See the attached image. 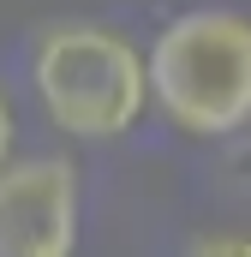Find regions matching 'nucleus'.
Returning <instances> with one entry per match:
<instances>
[{
    "instance_id": "f03ea898",
    "label": "nucleus",
    "mask_w": 251,
    "mask_h": 257,
    "mask_svg": "<svg viewBox=\"0 0 251 257\" xmlns=\"http://www.w3.org/2000/svg\"><path fill=\"white\" fill-rule=\"evenodd\" d=\"M150 102L186 138H233L251 126V18L197 6L162 24L144 54Z\"/></svg>"
},
{
    "instance_id": "20e7f679",
    "label": "nucleus",
    "mask_w": 251,
    "mask_h": 257,
    "mask_svg": "<svg viewBox=\"0 0 251 257\" xmlns=\"http://www.w3.org/2000/svg\"><path fill=\"white\" fill-rule=\"evenodd\" d=\"M186 257H251V233H203Z\"/></svg>"
},
{
    "instance_id": "f257e3e1",
    "label": "nucleus",
    "mask_w": 251,
    "mask_h": 257,
    "mask_svg": "<svg viewBox=\"0 0 251 257\" xmlns=\"http://www.w3.org/2000/svg\"><path fill=\"white\" fill-rule=\"evenodd\" d=\"M30 90L48 126L72 144H108L144 120L150 72L144 48L96 18H60L30 42Z\"/></svg>"
},
{
    "instance_id": "7ed1b4c3",
    "label": "nucleus",
    "mask_w": 251,
    "mask_h": 257,
    "mask_svg": "<svg viewBox=\"0 0 251 257\" xmlns=\"http://www.w3.org/2000/svg\"><path fill=\"white\" fill-rule=\"evenodd\" d=\"M84 186L66 156H12L0 168V257H78Z\"/></svg>"
},
{
    "instance_id": "39448f33",
    "label": "nucleus",
    "mask_w": 251,
    "mask_h": 257,
    "mask_svg": "<svg viewBox=\"0 0 251 257\" xmlns=\"http://www.w3.org/2000/svg\"><path fill=\"white\" fill-rule=\"evenodd\" d=\"M18 156V114H12V96H6V84H0V168Z\"/></svg>"
}]
</instances>
